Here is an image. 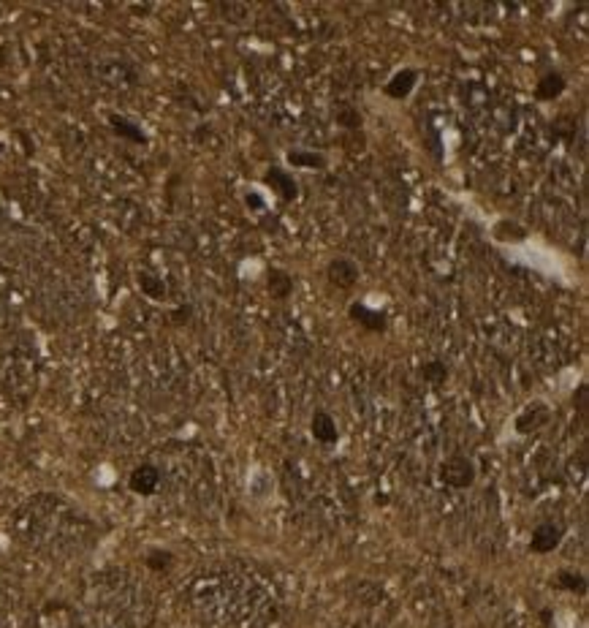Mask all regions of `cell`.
Returning a JSON list of instances; mask_svg holds the SVG:
<instances>
[{
    "label": "cell",
    "instance_id": "cell-1",
    "mask_svg": "<svg viewBox=\"0 0 589 628\" xmlns=\"http://www.w3.org/2000/svg\"><path fill=\"white\" fill-rule=\"evenodd\" d=\"M440 479L454 490H465V487H470L475 481V465L462 454L448 457L440 465Z\"/></svg>",
    "mask_w": 589,
    "mask_h": 628
},
{
    "label": "cell",
    "instance_id": "cell-2",
    "mask_svg": "<svg viewBox=\"0 0 589 628\" xmlns=\"http://www.w3.org/2000/svg\"><path fill=\"white\" fill-rule=\"evenodd\" d=\"M562 536H565L562 525H557V523H540L538 528L532 530V539H530V550H532L535 555L554 553V550L560 547Z\"/></svg>",
    "mask_w": 589,
    "mask_h": 628
},
{
    "label": "cell",
    "instance_id": "cell-3",
    "mask_svg": "<svg viewBox=\"0 0 589 628\" xmlns=\"http://www.w3.org/2000/svg\"><path fill=\"white\" fill-rule=\"evenodd\" d=\"M326 277L337 289H350L359 280V264L353 258H331L329 267H326Z\"/></svg>",
    "mask_w": 589,
    "mask_h": 628
},
{
    "label": "cell",
    "instance_id": "cell-4",
    "mask_svg": "<svg viewBox=\"0 0 589 628\" xmlns=\"http://www.w3.org/2000/svg\"><path fill=\"white\" fill-rule=\"evenodd\" d=\"M549 419H551V414H549V405H546V402H530V405L519 414L516 430H519V432H532V430L543 428Z\"/></svg>",
    "mask_w": 589,
    "mask_h": 628
},
{
    "label": "cell",
    "instance_id": "cell-5",
    "mask_svg": "<svg viewBox=\"0 0 589 628\" xmlns=\"http://www.w3.org/2000/svg\"><path fill=\"white\" fill-rule=\"evenodd\" d=\"M348 316L353 319V321H359L364 329H369V332H383L386 329V313H380V310H372V307H367L364 302H353L350 305V310H348Z\"/></svg>",
    "mask_w": 589,
    "mask_h": 628
},
{
    "label": "cell",
    "instance_id": "cell-6",
    "mask_svg": "<svg viewBox=\"0 0 589 628\" xmlns=\"http://www.w3.org/2000/svg\"><path fill=\"white\" fill-rule=\"evenodd\" d=\"M418 85V71L416 68H402V71H396V74L389 79V85H386V96L394 101H402L408 98L410 93H413V87Z\"/></svg>",
    "mask_w": 589,
    "mask_h": 628
},
{
    "label": "cell",
    "instance_id": "cell-7",
    "mask_svg": "<svg viewBox=\"0 0 589 628\" xmlns=\"http://www.w3.org/2000/svg\"><path fill=\"white\" fill-rule=\"evenodd\" d=\"M131 490L136 492V495H152L155 490H158V484H161V471L155 468V465H139L133 474H131Z\"/></svg>",
    "mask_w": 589,
    "mask_h": 628
},
{
    "label": "cell",
    "instance_id": "cell-8",
    "mask_svg": "<svg viewBox=\"0 0 589 628\" xmlns=\"http://www.w3.org/2000/svg\"><path fill=\"white\" fill-rule=\"evenodd\" d=\"M264 182H267L269 188H274V193H280L285 201L296 199V193H299V185H296L294 175H288V172H283V169H277V166L267 169Z\"/></svg>",
    "mask_w": 589,
    "mask_h": 628
},
{
    "label": "cell",
    "instance_id": "cell-9",
    "mask_svg": "<svg viewBox=\"0 0 589 628\" xmlns=\"http://www.w3.org/2000/svg\"><path fill=\"white\" fill-rule=\"evenodd\" d=\"M310 430H313V438L320 441V444H337V438H340L337 422L326 411H315V416L310 422Z\"/></svg>",
    "mask_w": 589,
    "mask_h": 628
},
{
    "label": "cell",
    "instance_id": "cell-10",
    "mask_svg": "<svg viewBox=\"0 0 589 628\" xmlns=\"http://www.w3.org/2000/svg\"><path fill=\"white\" fill-rule=\"evenodd\" d=\"M109 126L112 131L117 133V136H123L128 142H136V145H147V136H144V131L136 126L133 120H128L123 115H109Z\"/></svg>",
    "mask_w": 589,
    "mask_h": 628
},
{
    "label": "cell",
    "instance_id": "cell-11",
    "mask_svg": "<svg viewBox=\"0 0 589 628\" xmlns=\"http://www.w3.org/2000/svg\"><path fill=\"white\" fill-rule=\"evenodd\" d=\"M267 289L274 300H288L294 291V275L285 270H269L267 275Z\"/></svg>",
    "mask_w": 589,
    "mask_h": 628
},
{
    "label": "cell",
    "instance_id": "cell-12",
    "mask_svg": "<svg viewBox=\"0 0 589 628\" xmlns=\"http://www.w3.org/2000/svg\"><path fill=\"white\" fill-rule=\"evenodd\" d=\"M565 87H567L565 76L557 74V71H549L546 76H540L538 87H535V96H538L540 101H554L562 96Z\"/></svg>",
    "mask_w": 589,
    "mask_h": 628
},
{
    "label": "cell",
    "instance_id": "cell-13",
    "mask_svg": "<svg viewBox=\"0 0 589 628\" xmlns=\"http://www.w3.org/2000/svg\"><path fill=\"white\" fill-rule=\"evenodd\" d=\"M288 163L296 169H323L326 158L315 150H291L288 152Z\"/></svg>",
    "mask_w": 589,
    "mask_h": 628
},
{
    "label": "cell",
    "instance_id": "cell-14",
    "mask_svg": "<svg viewBox=\"0 0 589 628\" xmlns=\"http://www.w3.org/2000/svg\"><path fill=\"white\" fill-rule=\"evenodd\" d=\"M139 289L147 294L149 300H163L166 297V283L152 272H139Z\"/></svg>",
    "mask_w": 589,
    "mask_h": 628
},
{
    "label": "cell",
    "instance_id": "cell-15",
    "mask_svg": "<svg viewBox=\"0 0 589 628\" xmlns=\"http://www.w3.org/2000/svg\"><path fill=\"white\" fill-rule=\"evenodd\" d=\"M334 117H337V123L348 131H359L361 128V115L353 109V106H348V103H340L337 106V112H334Z\"/></svg>",
    "mask_w": 589,
    "mask_h": 628
},
{
    "label": "cell",
    "instance_id": "cell-16",
    "mask_svg": "<svg viewBox=\"0 0 589 628\" xmlns=\"http://www.w3.org/2000/svg\"><path fill=\"white\" fill-rule=\"evenodd\" d=\"M557 585L562 590H570V593H587V579L576 571H560L557 574Z\"/></svg>",
    "mask_w": 589,
    "mask_h": 628
},
{
    "label": "cell",
    "instance_id": "cell-17",
    "mask_svg": "<svg viewBox=\"0 0 589 628\" xmlns=\"http://www.w3.org/2000/svg\"><path fill=\"white\" fill-rule=\"evenodd\" d=\"M421 378H424L426 384L440 386V384H445V378H448V367H445L442 362H426V365L421 367Z\"/></svg>",
    "mask_w": 589,
    "mask_h": 628
},
{
    "label": "cell",
    "instance_id": "cell-18",
    "mask_svg": "<svg viewBox=\"0 0 589 628\" xmlns=\"http://www.w3.org/2000/svg\"><path fill=\"white\" fill-rule=\"evenodd\" d=\"M172 563H174V555L169 550H152L147 555V566L152 571H166Z\"/></svg>",
    "mask_w": 589,
    "mask_h": 628
},
{
    "label": "cell",
    "instance_id": "cell-19",
    "mask_svg": "<svg viewBox=\"0 0 589 628\" xmlns=\"http://www.w3.org/2000/svg\"><path fill=\"white\" fill-rule=\"evenodd\" d=\"M494 234L502 240V242H508V240H524V228L521 226H516V224H508V221H502V224H497V228H494Z\"/></svg>",
    "mask_w": 589,
    "mask_h": 628
},
{
    "label": "cell",
    "instance_id": "cell-20",
    "mask_svg": "<svg viewBox=\"0 0 589 628\" xmlns=\"http://www.w3.org/2000/svg\"><path fill=\"white\" fill-rule=\"evenodd\" d=\"M587 395H589L587 384H581V386H579V392L573 395V405H576L579 411H587Z\"/></svg>",
    "mask_w": 589,
    "mask_h": 628
},
{
    "label": "cell",
    "instance_id": "cell-21",
    "mask_svg": "<svg viewBox=\"0 0 589 628\" xmlns=\"http://www.w3.org/2000/svg\"><path fill=\"white\" fill-rule=\"evenodd\" d=\"M188 319H191V307H177V310L172 313V321H174V324H185Z\"/></svg>",
    "mask_w": 589,
    "mask_h": 628
},
{
    "label": "cell",
    "instance_id": "cell-22",
    "mask_svg": "<svg viewBox=\"0 0 589 628\" xmlns=\"http://www.w3.org/2000/svg\"><path fill=\"white\" fill-rule=\"evenodd\" d=\"M247 207H253V210H261V207H264V201H261V196H255V193H250V196H247Z\"/></svg>",
    "mask_w": 589,
    "mask_h": 628
},
{
    "label": "cell",
    "instance_id": "cell-23",
    "mask_svg": "<svg viewBox=\"0 0 589 628\" xmlns=\"http://www.w3.org/2000/svg\"><path fill=\"white\" fill-rule=\"evenodd\" d=\"M540 620L549 626V623H551V612H549V609H543V612H540Z\"/></svg>",
    "mask_w": 589,
    "mask_h": 628
}]
</instances>
